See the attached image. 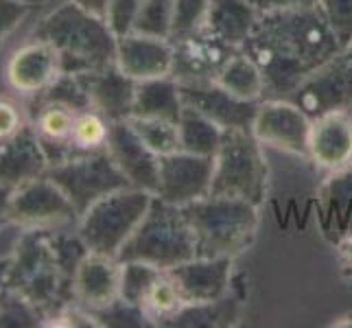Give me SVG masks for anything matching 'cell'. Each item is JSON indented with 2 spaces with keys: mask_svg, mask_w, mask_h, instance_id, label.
I'll return each mask as SVG.
<instances>
[{
  "mask_svg": "<svg viewBox=\"0 0 352 328\" xmlns=\"http://www.w3.org/2000/svg\"><path fill=\"white\" fill-rule=\"evenodd\" d=\"M245 44L302 75L342 53L318 3L261 11L258 27Z\"/></svg>",
  "mask_w": 352,
  "mask_h": 328,
  "instance_id": "cell-1",
  "label": "cell"
},
{
  "mask_svg": "<svg viewBox=\"0 0 352 328\" xmlns=\"http://www.w3.org/2000/svg\"><path fill=\"white\" fill-rule=\"evenodd\" d=\"M33 31L51 42L68 75H83L116 64V33L105 18L72 0H57L40 11Z\"/></svg>",
  "mask_w": 352,
  "mask_h": 328,
  "instance_id": "cell-2",
  "label": "cell"
},
{
  "mask_svg": "<svg viewBox=\"0 0 352 328\" xmlns=\"http://www.w3.org/2000/svg\"><path fill=\"white\" fill-rule=\"evenodd\" d=\"M195 239V252L204 259H236L258 232V206L234 197H204L184 206Z\"/></svg>",
  "mask_w": 352,
  "mask_h": 328,
  "instance_id": "cell-3",
  "label": "cell"
},
{
  "mask_svg": "<svg viewBox=\"0 0 352 328\" xmlns=\"http://www.w3.org/2000/svg\"><path fill=\"white\" fill-rule=\"evenodd\" d=\"M7 287L29 302L42 320L72 302V281L59 272L44 230H22L9 254Z\"/></svg>",
  "mask_w": 352,
  "mask_h": 328,
  "instance_id": "cell-4",
  "label": "cell"
},
{
  "mask_svg": "<svg viewBox=\"0 0 352 328\" xmlns=\"http://www.w3.org/2000/svg\"><path fill=\"white\" fill-rule=\"evenodd\" d=\"M195 256V239L184 210L153 195L149 210L120 250L118 261H138L168 272Z\"/></svg>",
  "mask_w": 352,
  "mask_h": 328,
  "instance_id": "cell-5",
  "label": "cell"
},
{
  "mask_svg": "<svg viewBox=\"0 0 352 328\" xmlns=\"http://www.w3.org/2000/svg\"><path fill=\"white\" fill-rule=\"evenodd\" d=\"M35 18L0 46V92L16 94L29 103L44 96L64 75L53 44L33 31Z\"/></svg>",
  "mask_w": 352,
  "mask_h": 328,
  "instance_id": "cell-6",
  "label": "cell"
},
{
  "mask_svg": "<svg viewBox=\"0 0 352 328\" xmlns=\"http://www.w3.org/2000/svg\"><path fill=\"white\" fill-rule=\"evenodd\" d=\"M267 168L263 144L252 129H228L214 155V173L210 184L212 197L245 199L254 206L265 201Z\"/></svg>",
  "mask_w": 352,
  "mask_h": 328,
  "instance_id": "cell-7",
  "label": "cell"
},
{
  "mask_svg": "<svg viewBox=\"0 0 352 328\" xmlns=\"http://www.w3.org/2000/svg\"><path fill=\"white\" fill-rule=\"evenodd\" d=\"M153 195L142 188L125 186L94 201L79 217L77 232L90 252L118 259L120 250L149 210Z\"/></svg>",
  "mask_w": 352,
  "mask_h": 328,
  "instance_id": "cell-8",
  "label": "cell"
},
{
  "mask_svg": "<svg viewBox=\"0 0 352 328\" xmlns=\"http://www.w3.org/2000/svg\"><path fill=\"white\" fill-rule=\"evenodd\" d=\"M46 175L66 193V197L77 208L79 217L86 212L94 201L110 195V193L129 186L125 175L107 151L75 155L70 160L48 166Z\"/></svg>",
  "mask_w": 352,
  "mask_h": 328,
  "instance_id": "cell-9",
  "label": "cell"
},
{
  "mask_svg": "<svg viewBox=\"0 0 352 328\" xmlns=\"http://www.w3.org/2000/svg\"><path fill=\"white\" fill-rule=\"evenodd\" d=\"M9 223L20 230L53 232V230L75 228L79 223V212L66 193L44 173L11 190Z\"/></svg>",
  "mask_w": 352,
  "mask_h": 328,
  "instance_id": "cell-10",
  "label": "cell"
},
{
  "mask_svg": "<svg viewBox=\"0 0 352 328\" xmlns=\"http://www.w3.org/2000/svg\"><path fill=\"white\" fill-rule=\"evenodd\" d=\"M289 101L311 120L333 112H352V59L342 51L311 70Z\"/></svg>",
  "mask_w": 352,
  "mask_h": 328,
  "instance_id": "cell-11",
  "label": "cell"
},
{
  "mask_svg": "<svg viewBox=\"0 0 352 328\" xmlns=\"http://www.w3.org/2000/svg\"><path fill=\"white\" fill-rule=\"evenodd\" d=\"M173 42V68L171 77L184 86V83H206L217 81L223 66L232 59L239 48L226 44L208 29L190 33L186 38L171 40Z\"/></svg>",
  "mask_w": 352,
  "mask_h": 328,
  "instance_id": "cell-12",
  "label": "cell"
},
{
  "mask_svg": "<svg viewBox=\"0 0 352 328\" xmlns=\"http://www.w3.org/2000/svg\"><path fill=\"white\" fill-rule=\"evenodd\" d=\"M214 157L188 151H175L160 157V179L155 195L184 208V206L210 195Z\"/></svg>",
  "mask_w": 352,
  "mask_h": 328,
  "instance_id": "cell-13",
  "label": "cell"
},
{
  "mask_svg": "<svg viewBox=\"0 0 352 328\" xmlns=\"http://www.w3.org/2000/svg\"><path fill=\"white\" fill-rule=\"evenodd\" d=\"M313 120L294 101L265 99L254 118L252 131L261 144L309 157V133Z\"/></svg>",
  "mask_w": 352,
  "mask_h": 328,
  "instance_id": "cell-14",
  "label": "cell"
},
{
  "mask_svg": "<svg viewBox=\"0 0 352 328\" xmlns=\"http://www.w3.org/2000/svg\"><path fill=\"white\" fill-rule=\"evenodd\" d=\"M179 94L184 105L208 116L223 131L252 129L254 118H256L261 107V101H243L232 92H228L223 86H219L217 81L184 83V86H179Z\"/></svg>",
  "mask_w": 352,
  "mask_h": 328,
  "instance_id": "cell-15",
  "label": "cell"
},
{
  "mask_svg": "<svg viewBox=\"0 0 352 328\" xmlns=\"http://www.w3.org/2000/svg\"><path fill=\"white\" fill-rule=\"evenodd\" d=\"M120 261L90 252L72 276V302L92 318L120 298Z\"/></svg>",
  "mask_w": 352,
  "mask_h": 328,
  "instance_id": "cell-16",
  "label": "cell"
},
{
  "mask_svg": "<svg viewBox=\"0 0 352 328\" xmlns=\"http://www.w3.org/2000/svg\"><path fill=\"white\" fill-rule=\"evenodd\" d=\"M107 153L118 166V171L125 175L129 186L142 188L155 195L157 179H160V155H155L140 140V136L129 125V120L112 123Z\"/></svg>",
  "mask_w": 352,
  "mask_h": 328,
  "instance_id": "cell-17",
  "label": "cell"
},
{
  "mask_svg": "<svg viewBox=\"0 0 352 328\" xmlns=\"http://www.w3.org/2000/svg\"><path fill=\"white\" fill-rule=\"evenodd\" d=\"M184 305H208L228 296L232 281V259L195 256L166 272Z\"/></svg>",
  "mask_w": 352,
  "mask_h": 328,
  "instance_id": "cell-18",
  "label": "cell"
},
{
  "mask_svg": "<svg viewBox=\"0 0 352 328\" xmlns=\"http://www.w3.org/2000/svg\"><path fill=\"white\" fill-rule=\"evenodd\" d=\"M116 66L136 83L168 77L173 68V42L129 31L116 42Z\"/></svg>",
  "mask_w": 352,
  "mask_h": 328,
  "instance_id": "cell-19",
  "label": "cell"
},
{
  "mask_svg": "<svg viewBox=\"0 0 352 328\" xmlns=\"http://www.w3.org/2000/svg\"><path fill=\"white\" fill-rule=\"evenodd\" d=\"M77 109L64 101L40 96L31 103V131L42 142L48 166L70 160V136L75 127Z\"/></svg>",
  "mask_w": 352,
  "mask_h": 328,
  "instance_id": "cell-20",
  "label": "cell"
},
{
  "mask_svg": "<svg viewBox=\"0 0 352 328\" xmlns=\"http://www.w3.org/2000/svg\"><path fill=\"white\" fill-rule=\"evenodd\" d=\"M309 157L326 171H342L352 164V112H333L313 118Z\"/></svg>",
  "mask_w": 352,
  "mask_h": 328,
  "instance_id": "cell-21",
  "label": "cell"
},
{
  "mask_svg": "<svg viewBox=\"0 0 352 328\" xmlns=\"http://www.w3.org/2000/svg\"><path fill=\"white\" fill-rule=\"evenodd\" d=\"M90 96V105L110 118L112 123L127 120L133 114V99H136L138 83L129 79L116 64L105 68L83 72L79 75Z\"/></svg>",
  "mask_w": 352,
  "mask_h": 328,
  "instance_id": "cell-22",
  "label": "cell"
},
{
  "mask_svg": "<svg viewBox=\"0 0 352 328\" xmlns=\"http://www.w3.org/2000/svg\"><path fill=\"white\" fill-rule=\"evenodd\" d=\"M48 171V157L31 127L20 136L0 142V184L18 188Z\"/></svg>",
  "mask_w": 352,
  "mask_h": 328,
  "instance_id": "cell-23",
  "label": "cell"
},
{
  "mask_svg": "<svg viewBox=\"0 0 352 328\" xmlns=\"http://www.w3.org/2000/svg\"><path fill=\"white\" fill-rule=\"evenodd\" d=\"M261 11L250 0H210L206 29L226 44L241 48L256 31Z\"/></svg>",
  "mask_w": 352,
  "mask_h": 328,
  "instance_id": "cell-24",
  "label": "cell"
},
{
  "mask_svg": "<svg viewBox=\"0 0 352 328\" xmlns=\"http://www.w3.org/2000/svg\"><path fill=\"white\" fill-rule=\"evenodd\" d=\"M182 109H184V101H182L177 81L171 75L138 81L131 116L164 118V120H173V123H177Z\"/></svg>",
  "mask_w": 352,
  "mask_h": 328,
  "instance_id": "cell-25",
  "label": "cell"
},
{
  "mask_svg": "<svg viewBox=\"0 0 352 328\" xmlns=\"http://www.w3.org/2000/svg\"><path fill=\"white\" fill-rule=\"evenodd\" d=\"M177 131H179V144L182 151L204 155V157H214L223 142V129L212 123L208 116H204L197 109L184 105L177 120Z\"/></svg>",
  "mask_w": 352,
  "mask_h": 328,
  "instance_id": "cell-26",
  "label": "cell"
},
{
  "mask_svg": "<svg viewBox=\"0 0 352 328\" xmlns=\"http://www.w3.org/2000/svg\"><path fill=\"white\" fill-rule=\"evenodd\" d=\"M217 83L243 101H263L265 99V79L263 72L252 57L236 51L232 59L223 66L217 77Z\"/></svg>",
  "mask_w": 352,
  "mask_h": 328,
  "instance_id": "cell-27",
  "label": "cell"
},
{
  "mask_svg": "<svg viewBox=\"0 0 352 328\" xmlns=\"http://www.w3.org/2000/svg\"><path fill=\"white\" fill-rule=\"evenodd\" d=\"M112 120L105 118L99 109L88 107L77 112L75 127L70 136V155H88L107 151V140H110Z\"/></svg>",
  "mask_w": 352,
  "mask_h": 328,
  "instance_id": "cell-28",
  "label": "cell"
},
{
  "mask_svg": "<svg viewBox=\"0 0 352 328\" xmlns=\"http://www.w3.org/2000/svg\"><path fill=\"white\" fill-rule=\"evenodd\" d=\"M184 307H186L184 300H182L175 283L166 272H162L155 278L140 305L151 326H168Z\"/></svg>",
  "mask_w": 352,
  "mask_h": 328,
  "instance_id": "cell-29",
  "label": "cell"
},
{
  "mask_svg": "<svg viewBox=\"0 0 352 328\" xmlns=\"http://www.w3.org/2000/svg\"><path fill=\"white\" fill-rule=\"evenodd\" d=\"M133 131L138 133L140 140L147 144V147L155 155H168L182 151L179 144V131L177 123L173 120H164V118H142V116H131L127 118Z\"/></svg>",
  "mask_w": 352,
  "mask_h": 328,
  "instance_id": "cell-30",
  "label": "cell"
},
{
  "mask_svg": "<svg viewBox=\"0 0 352 328\" xmlns=\"http://www.w3.org/2000/svg\"><path fill=\"white\" fill-rule=\"evenodd\" d=\"M239 318L236 300L221 298L208 305H186L168 326H228Z\"/></svg>",
  "mask_w": 352,
  "mask_h": 328,
  "instance_id": "cell-31",
  "label": "cell"
},
{
  "mask_svg": "<svg viewBox=\"0 0 352 328\" xmlns=\"http://www.w3.org/2000/svg\"><path fill=\"white\" fill-rule=\"evenodd\" d=\"M173 3L175 0H142L131 31L151 35V38L171 40Z\"/></svg>",
  "mask_w": 352,
  "mask_h": 328,
  "instance_id": "cell-32",
  "label": "cell"
},
{
  "mask_svg": "<svg viewBox=\"0 0 352 328\" xmlns=\"http://www.w3.org/2000/svg\"><path fill=\"white\" fill-rule=\"evenodd\" d=\"M120 300L129 302V305L140 307L144 296H147L153 281L162 274L153 265L138 263V261H125L120 263Z\"/></svg>",
  "mask_w": 352,
  "mask_h": 328,
  "instance_id": "cell-33",
  "label": "cell"
},
{
  "mask_svg": "<svg viewBox=\"0 0 352 328\" xmlns=\"http://www.w3.org/2000/svg\"><path fill=\"white\" fill-rule=\"evenodd\" d=\"M31 125V103L16 94L0 92V142L11 140Z\"/></svg>",
  "mask_w": 352,
  "mask_h": 328,
  "instance_id": "cell-34",
  "label": "cell"
},
{
  "mask_svg": "<svg viewBox=\"0 0 352 328\" xmlns=\"http://www.w3.org/2000/svg\"><path fill=\"white\" fill-rule=\"evenodd\" d=\"M208 11H210V0H175L171 40L186 38L190 33L206 29Z\"/></svg>",
  "mask_w": 352,
  "mask_h": 328,
  "instance_id": "cell-35",
  "label": "cell"
},
{
  "mask_svg": "<svg viewBox=\"0 0 352 328\" xmlns=\"http://www.w3.org/2000/svg\"><path fill=\"white\" fill-rule=\"evenodd\" d=\"M318 5L344 51L352 44V0H318Z\"/></svg>",
  "mask_w": 352,
  "mask_h": 328,
  "instance_id": "cell-36",
  "label": "cell"
},
{
  "mask_svg": "<svg viewBox=\"0 0 352 328\" xmlns=\"http://www.w3.org/2000/svg\"><path fill=\"white\" fill-rule=\"evenodd\" d=\"M40 9H31L20 0H0V46L29 24Z\"/></svg>",
  "mask_w": 352,
  "mask_h": 328,
  "instance_id": "cell-37",
  "label": "cell"
},
{
  "mask_svg": "<svg viewBox=\"0 0 352 328\" xmlns=\"http://www.w3.org/2000/svg\"><path fill=\"white\" fill-rule=\"evenodd\" d=\"M94 320L99 326H151L147 315L142 313L140 307L129 305L125 300H116L112 307L96 313Z\"/></svg>",
  "mask_w": 352,
  "mask_h": 328,
  "instance_id": "cell-38",
  "label": "cell"
},
{
  "mask_svg": "<svg viewBox=\"0 0 352 328\" xmlns=\"http://www.w3.org/2000/svg\"><path fill=\"white\" fill-rule=\"evenodd\" d=\"M140 3L142 0H112L110 11H107V24L116 33V38L133 29V20H136Z\"/></svg>",
  "mask_w": 352,
  "mask_h": 328,
  "instance_id": "cell-39",
  "label": "cell"
},
{
  "mask_svg": "<svg viewBox=\"0 0 352 328\" xmlns=\"http://www.w3.org/2000/svg\"><path fill=\"white\" fill-rule=\"evenodd\" d=\"M258 11H274V9H287V7H302V5H315L318 0H250Z\"/></svg>",
  "mask_w": 352,
  "mask_h": 328,
  "instance_id": "cell-40",
  "label": "cell"
},
{
  "mask_svg": "<svg viewBox=\"0 0 352 328\" xmlns=\"http://www.w3.org/2000/svg\"><path fill=\"white\" fill-rule=\"evenodd\" d=\"M20 234H22V230L14 223H11L5 232H0V256H9V254L14 252Z\"/></svg>",
  "mask_w": 352,
  "mask_h": 328,
  "instance_id": "cell-41",
  "label": "cell"
},
{
  "mask_svg": "<svg viewBox=\"0 0 352 328\" xmlns=\"http://www.w3.org/2000/svg\"><path fill=\"white\" fill-rule=\"evenodd\" d=\"M72 3H77L79 7L88 9L90 14L101 16V18H105V20H107V11H110L112 0H72Z\"/></svg>",
  "mask_w": 352,
  "mask_h": 328,
  "instance_id": "cell-42",
  "label": "cell"
},
{
  "mask_svg": "<svg viewBox=\"0 0 352 328\" xmlns=\"http://www.w3.org/2000/svg\"><path fill=\"white\" fill-rule=\"evenodd\" d=\"M9 199H11V188L0 184V232L11 226L9 223Z\"/></svg>",
  "mask_w": 352,
  "mask_h": 328,
  "instance_id": "cell-43",
  "label": "cell"
},
{
  "mask_svg": "<svg viewBox=\"0 0 352 328\" xmlns=\"http://www.w3.org/2000/svg\"><path fill=\"white\" fill-rule=\"evenodd\" d=\"M22 5H27V7H31V9H40V11H44V9H48L51 5H55L57 0H20Z\"/></svg>",
  "mask_w": 352,
  "mask_h": 328,
  "instance_id": "cell-44",
  "label": "cell"
},
{
  "mask_svg": "<svg viewBox=\"0 0 352 328\" xmlns=\"http://www.w3.org/2000/svg\"><path fill=\"white\" fill-rule=\"evenodd\" d=\"M344 254H346V261H348V265L352 267V237L346 241V245H344Z\"/></svg>",
  "mask_w": 352,
  "mask_h": 328,
  "instance_id": "cell-45",
  "label": "cell"
},
{
  "mask_svg": "<svg viewBox=\"0 0 352 328\" xmlns=\"http://www.w3.org/2000/svg\"><path fill=\"white\" fill-rule=\"evenodd\" d=\"M344 53H346V55H348V57L352 59V44H350L348 48H344Z\"/></svg>",
  "mask_w": 352,
  "mask_h": 328,
  "instance_id": "cell-46",
  "label": "cell"
}]
</instances>
